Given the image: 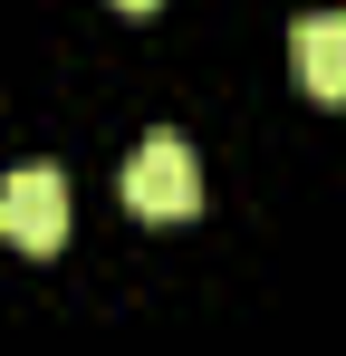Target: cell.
<instances>
[{
  "label": "cell",
  "mask_w": 346,
  "mask_h": 356,
  "mask_svg": "<svg viewBox=\"0 0 346 356\" xmlns=\"http://www.w3.org/2000/svg\"><path fill=\"white\" fill-rule=\"evenodd\" d=\"M125 202H135L145 222H192V212H202V154H192L173 125H154V135L135 145V164H125Z\"/></svg>",
  "instance_id": "6da1fadb"
},
{
  "label": "cell",
  "mask_w": 346,
  "mask_h": 356,
  "mask_svg": "<svg viewBox=\"0 0 346 356\" xmlns=\"http://www.w3.org/2000/svg\"><path fill=\"white\" fill-rule=\"evenodd\" d=\"M0 241L10 250H58L67 241V174L58 164H19L0 183Z\"/></svg>",
  "instance_id": "7a4b0ae2"
},
{
  "label": "cell",
  "mask_w": 346,
  "mask_h": 356,
  "mask_svg": "<svg viewBox=\"0 0 346 356\" xmlns=\"http://www.w3.org/2000/svg\"><path fill=\"white\" fill-rule=\"evenodd\" d=\"M288 67H298V87L308 97H346V10H308L298 29H288Z\"/></svg>",
  "instance_id": "3957f363"
},
{
  "label": "cell",
  "mask_w": 346,
  "mask_h": 356,
  "mask_svg": "<svg viewBox=\"0 0 346 356\" xmlns=\"http://www.w3.org/2000/svg\"><path fill=\"white\" fill-rule=\"evenodd\" d=\"M115 10H154V0H115Z\"/></svg>",
  "instance_id": "277c9868"
}]
</instances>
